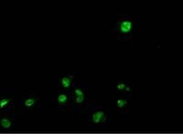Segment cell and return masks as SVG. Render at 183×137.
<instances>
[{
    "label": "cell",
    "instance_id": "obj_1",
    "mask_svg": "<svg viewBox=\"0 0 183 137\" xmlns=\"http://www.w3.org/2000/svg\"><path fill=\"white\" fill-rule=\"evenodd\" d=\"M133 28L132 22L128 20H124L121 21L119 25V29L121 32L128 33L131 31Z\"/></svg>",
    "mask_w": 183,
    "mask_h": 137
},
{
    "label": "cell",
    "instance_id": "obj_2",
    "mask_svg": "<svg viewBox=\"0 0 183 137\" xmlns=\"http://www.w3.org/2000/svg\"><path fill=\"white\" fill-rule=\"evenodd\" d=\"M75 102L77 103H81L84 100V96L82 91L80 89H76L75 90Z\"/></svg>",
    "mask_w": 183,
    "mask_h": 137
},
{
    "label": "cell",
    "instance_id": "obj_3",
    "mask_svg": "<svg viewBox=\"0 0 183 137\" xmlns=\"http://www.w3.org/2000/svg\"><path fill=\"white\" fill-rule=\"evenodd\" d=\"M104 117V113L102 111H97L92 115V120L94 123H97L101 121Z\"/></svg>",
    "mask_w": 183,
    "mask_h": 137
},
{
    "label": "cell",
    "instance_id": "obj_4",
    "mask_svg": "<svg viewBox=\"0 0 183 137\" xmlns=\"http://www.w3.org/2000/svg\"><path fill=\"white\" fill-rule=\"evenodd\" d=\"M1 125L3 127L5 128H8L11 126V121L8 119L4 118L1 120Z\"/></svg>",
    "mask_w": 183,
    "mask_h": 137
},
{
    "label": "cell",
    "instance_id": "obj_5",
    "mask_svg": "<svg viewBox=\"0 0 183 137\" xmlns=\"http://www.w3.org/2000/svg\"><path fill=\"white\" fill-rule=\"evenodd\" d=\"M70 83H71L70 79L68 78L64 77L61 79V84L62 86L64 88L69 87L70 85Z\"/></svg>",
    "mask_w": 183,
    "mask_h": 137
},
{
    "label": "cell",
    "instance_id": "obj_6",
    "mask_svg": "<svg viewBox=\"0 0 183 137\" xmlns=\"http://www.w3.org/2000/svg\"><path fill=\"white\" fill-rule=\"evenodd\" d=\"M67 97L65 94H61L59 95L58 97V101L60 103H65L67 101Z\"/></svg>",
    "mask_w": 183,
    "mask_h": 137
},
{
    "label": "cell",
    "instance_id": "obj_7",
    "mask_svg": "<svg viewBox=\"0 0 183 137\" xmlns=\"http://www.w3.org/2000/svg\"><path fill=\"white\" fill-rule=\"evenodd\" d=\"M35 102V100L34 99L29 98L25 101L24 105L27 107H30L32 106Z\"/></svg>",
    "mask_w": 183,
    "mask_h": 137
},
{
    "label": "cell",
    "instance_id": "obj_8",
    "mask_svg": "<svg viewBox=\"0 0 183 137\" xmlns=\"http://www.w3.org/2000/svg\"><path fill=\"white\" fill-rule=\"evenodd\" d=\"M10 101V100L9 99H2L0 101V108H2L4 107H5V105H7L8 103Z\"/></svg>",
    "mask_w": 183,
    "mask_h": 137
},
{
    "label": "cell",
    "instance_id": "obj_9",
    "mask_svg": "<svg viewBox=\"0 0 183 137\" xmlns=\"http://www.w3.org/2000/svg\"><path fill=\"white\" fill-rule=\"evenodd\" d=\"M126 104V101L123 99H119L117 101V105L120 107H123L125 106Z\"/></svg>",
    "mask_w": 183,
    "mask_h": 137
},
{
    "label": "cell",
    "instance_id": "obj_10",
    "mask_svg": "<svg viewBox=\"0 0 183 137\" xmlns=\"http://www.w3.org/2000/svg\"><path fill=\"white\" fill-rule=\"evenodd\" d=\"M118 88L119 90H123L126 88V86L124 84H119L118 85Z\"/></svg>",
    "mask_w": 183,
    "mask_h": 137
}]
</instances>
